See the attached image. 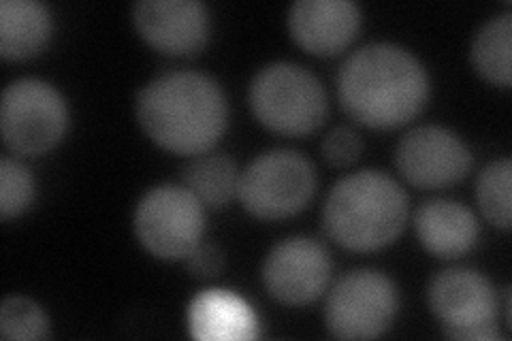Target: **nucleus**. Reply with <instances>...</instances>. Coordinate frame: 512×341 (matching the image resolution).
<instances>
[{
  "mask_svg": "<svg viewBox=\"0 0 512 341\" xmlns=\"http://www.w3.org/2000/svg\"><path fill=\"white\" fill-rule=\"evenodd\" d=\"M35 197V180L22 162L5 156L0 160V216H20Z\"/></svg>",
  "mask_w": 512,
  "mask_h": 341,
  "instance_id": "obj_21",
  "label": "nucleus"
},
{
  "mask_svg": "<svg viewBox=\"0 0 512 341\" xmlns=\"http://www.w3.org/2000/svg\"><path fill=\"white\" fill-rule=\"evenodd\" d=\"M408 211V194L397 180L363 169L333 184L323 205V229L346 250L372 252L402 235Z\"/></svg>",
  "mask_w": 512,
  "mask_h": 341,
  "instance_id": "obj_3",
  "label": "nucleus"
},
{
  "mask_svg": "<svg viewBox=\"0 0 512 341\" xmlns=\"http://www.w3.org/2000/svg\"><path fill=\"white\" fill-rule=\"evenodd\" d=\"M190 335L197 339H252L259 324L250 305L229 290H205L188 307Z\"/></svg>",
  "mask_w": 512,
  "mask_h": 341,
  "instance_id": "obj_15",
  "label": "nucleus"
},
{
  "mask_svg": "<svg viewBox=\"0 0 512 341\" xmlns=\"http://www.w3.org/2000/svg\"><path fill=\"white\" fill-rule=\"evenodd\" d=\"M512 162L508 156L491 160L476 180V201L483 216L500 229H510Z\"/></svg>",
  "mask_w": 512,
  "mask_h": 341,
  "instance_id": "obj_19",
  "label": "nucleus"
},
{
  "mask_svg": "<svg viewBox=\"0 0 512 341\" xmlns=\"http://www.w3.org/2000/svg\"><path fill=\"white\" fill-rule=\"evenodd\" d=\"M427 303L446 337L491 341L498 331V297L483 273L470 267H448L429 282Z\"/></svg>",
  "mask_w": 512,
  "mask_h": 341,
  "instance_id": "obj_9",
  "label": "nucleus"
},
{
  "mask_svg": "<svg viewBox=\"0 0 512 341\" xmlns=\"http://www.w3.org/2000/svg\"><path fill=\"white\" fill-rule=\"evenodd\" d=\"M395 165L404 180L416 188H442L468 175L472 152L451 128L423 124L397 143Z\"/></svg>",
  "mask_w": 512,
  "mask_h": 341,
  "instance_id": "obj_10",
  "label": "nucleus"
},
{
  "mask_svg": "<svg viewBox=\"0 0 512 341\" xmlns=\"http://www.w3.org/2000/svg\"><path fill=\"white\" fill-rule=\"evenodd\" d=\"M50 322L37 301L11 295L0 305V335L5 339H43Z\"/></svg>",
  "mask_w": 512,
  "mask_h": 341,
  "instance_id": "obj_20",
  "label": "nucleus"
},
{
  "mask_svg": "<svg viewBox=\"0 0 512 341\" xmlns=\"http://www.w3.org/2000/svg\"><path fill=\"white\" fill-rule=\"evenodd\" d=\"M184 261L188 273L195 278H214L224 267V252L214 243H199Z\"/></svg>",
  "mask_w": 512,
  "mask_h": 341,
  "instance_id": "obj_23",
  "label": "nucleus"
},
{
  "mask_svg": "<svg viewBox=\"0 0 512 341\" xmlns=\"http://www.w3.org/2000/svg\"><path fill=\"white\" fill-rule=\"evenodd\" d=\"M361 26V9L352 0H297L288 9L293 39L316 56L342 52Z\"/></svg>",
  "mask_w": 512,
  "mask_h": 341,
  "instance_id": "obj_13",
  "label": "nucleus"
},
{
  "mask_svg": "<svg viewBox=\"0 0 512 341\" xmlns=\"http://www.w3.org/2000/svg\"><path fill=\"white\" fill-rule=\"evenodd\" d=\"M399 290L387 273L361 267L333 284L325 303V324L340 339H374L391 327Z\"/></svg>",
  "mask_w": 512,
  "mask_h": 341,
  "instance_id": "obj_8",
  "label": "nucleus"
},
{
  "mask_svg": "<svg viewBox=\"0 0 512 341\" xmlns=\"http://www.w3.org/2000/svg\"><path fill=\"white\" fill-rule=\"evenodd\" d=\"M52 35V15L39 0L0 3V54L24 60L41 52Z\"/></svg>",
  "mask_w": 512,
  "mask_h": 341,
  "instance_id": "obj_16",
  "label": "nucleus"
},
{
  "mask_svg": "<svg viewBox=\"0 0 512 341\" xmlns=\"http://www.w3.org/2000/svg\"><path fill=\"white\" fill-rule=\"evenodd\" d=\"M331 256L314 237H286L269 250L263 284L284 305H306L323 295L331 278Z\"/></svg>",
  "mask_w": 512,
  "mask_h": 341,
  "instance_id": "obj_11",
  "label": "nucleus"
},
{
  "mask_svg": "<svg viewBox=\"0 0 512 341\" xmlns=\"http://www.w3.org/2000/svg\"><path fill=\"white\" fill-rule=\"evenodd\" d=\"M512 50V15L500 13L489 18L476 30L470 47V58L476 73L483 75L489 84L508 88L512 84L510 69Z\"/></svg>",
  "mask_w": 512,
  "mask_h": 341,
  "instance_id": "obj_17",
  "label": "nucleus"
},
{
  "mask_svg": "<svg viewBox=\"0 0 512 341\" xmlns=\"http://www.w3.org/2000/svg\"><path fill=\"white\" fill-rule=\"evenodd\" d=\"M69 124L64 96L39 77L13 79L0 101V131L9 150L37 156L62 139Z\"/></svg>",
  "mask_w": 512,
  "mask_h": 341,
  "instance_id": "obj_5",
  "label": "nucleus"
},
{
  "mask_svg": "<svg viewBox=\"0 0 512 341\" xmlns=\"http://www.w3.org/2000/svg\"><path fill=\"white\" fill-rule=\"evenodd\" d=\"M139 126L160 148L201 154L222 137L229 122L227 94L199 71H171L150 79L135 99Z\"/></svg>",
  "mask_w": 512,
  "mask_h": 341,
  "instance_id": "obj_2",
  "label": "nucleus"
},
{
  "mask_svg": "<svg viewBox=\"0 0 512 341\" xmlns=\"http://www.w3.org/2000/svg\"><path fill=\"white\" fill-rule=\"evenodd\" d=\"M414 231L427 252L440 258H457L476 246L480 224L466 203L429 199L416 209Z\"/></svg>",
  "mask_w": 512,
  "mask_h": 341,
  "instance_id": "obj_14",
  "label": "nucleus"
},
{
  "mask_svg": "<svg viewBox=\"0 0 512 341\" xmlns=\"http://www.w3.org/2000/svg\"><path fill=\"white\" fill-rule=\"evenodd\" d=\"M133 226L150 254L163 261H180L201 243L203 203L184 184H158L139 199Z\"/></svg>",
  "mask_w": 512,
  "mask_h": 341,
  "instance_id": "obj_7",
  "label": "nucleus"
},
{
  "mask_svg": "<svg viewBox=\"0 0 512 341\" xmlns=\"http://www.w3.org/2000/svg\"><path fill=\"white\" fill-rule=\"evenodd\" d=\"M184 186L207 207H224L239 188L235 160L224 154H201L182 169Z\"/></svg>",
  "mask_w": 512,
  "mask_h": 341,
  "instance_id": "obj_18",
  "label": "nucleus"
},
{
  "mask_svg": "<svg viewBox=\"0 0 512 341\" xmlns=\"http://www.w3.org/2000/svg\"><path fill=\"white\" fill-rule=\"evenodd\" d=\"M133 22L143 39L171 56L197 54L212 32L210 9L201 0H139Z\"/></svg>",
  "mask_w": 512,
  "mask_h": 341,
  "instance_id": "obj_12",
  "label": "nucleus"
},
{
  "mask_svg": "<svg viewBox=\"0 0 512 341\" xmlns=\"http://www.w3.org/2000/svg\"><path fill=\"white\" fill-rule=\"evenodd\" d=\"M316 190V169L295 150H267L239 173V201L252 216L280 220L310 203Z\"/></svg>",
  "mask_w": 512,
  "mask_h": 341,
  "instance_id": "obj_6",
  "label": "nucleus"
},
{
  "mask_svg": "<svg viewBox=\"0 0 512 341\" xmlns=\"http://www.w3.org/2000/svg\"><path fill=\"white\" fill-rule=\"evenodd\" d=\"M338 96L348 116L365 126H402L425 107L429 75L406 47L391 41L367 43L342 62Z\"/></svg>",
  "mask_w": 512,
  "mask_h": 341,
  "instance_id": "obj_1",
  "label": "nucleus"
},
{
  "mask_svg": "<svg viewBox=\"0 0 512 341\" xmlns=\"http://www.w3.org/2000/svg\"><path fill=\"white\" fill-rule=\"evenodd\" d=\"M248 101L263 126L282 135H306L325 122L329 101L323 81L297 62L265 64L250 81Z\"/></svg>",
  "mask_w": 512,
  "mask_h": 341,
  "instance_id": "obj_4",
  "label": "nucleus"
},
{
  "mask_svg": "<svg viewBox=\"0 0 512 341\" xmlns=\"http://www.w3.org/2000/svg\"><path fill=\"white\" fill-rule=\"evenodd\" d=\"M363 152L361 137L348 126H335L323 139V154L335 167L352 165Z\"/></svg>",
  "mask_w": 512,
  "mask_h": 341,
  "instance_id": "obj_22",
  "label": "nucleus"
}]
</instances>
